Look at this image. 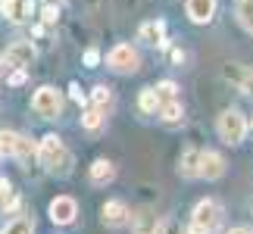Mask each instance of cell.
<instances>
[{
	"label": "cell",
	"mask_w": 253,
	"mask_h": 234,
	"mask_svg": "<svg viewBox=\"0 0 253 234\" xmlns=\"http://www.w3.org/2000/svg\"><path fill=\"white\" fill-rule=\"evenodd\" d=\"M38 162L53 175H69L72 172V153L63 147L60 134H44L38 141Z\"/></svg>",
	"instance_id": "obj_1"
},
{
	"label": "cell",
	"mask_w": 253,
	"mask_h": 234,
	"mask_svg": "<svg viewBox=\"0 0 253 234\" xmlns=\"http://www.w3.org/2000/svg\"><path fill=\"white\" fill-rule=\"evenodd\" d=\"M216 131H219V138L228 144V147H238V144H244L247 138V131H250V122L244 119V113L241 110H222L219 113V122H216Z\"/></svg>",
	"instance_id": "obj_2"
},
{
	"label": "cell",
	"mask_w": 253,
	"mask_h": 234,
	"mask_svg": "<svg viewBox=\"0 0 253 234\" xmlns=\"http://www.w3.org/2000/svg\"><path fill=\"white\" fill-rule=\"evenodd\" d=\"M222 206L216 200H200L197 206H194V212H191V234H216L219 228H222Z\"/></svg>",
	"instance_id": "obj_3"
},
{
	"label": "cell",
	"mask_w": 253,
	"mask_h": 234,
	"mask_svg": "<svg viewBox=\"0 0 253 234\" xmlns=\"http://www.w3.org/2000/svg\"><path fill=\"white\" fill-rule=\"evenodd\" d=\"M106 66L119 75H134L141 69V53L134 50L131 44H116L110 53H106Z\"/></svg>",
	"instance_id": "obj_4"
},
{
	"label": "cell",
	"mask_w": 253,
	"mask_h": 234,
	"mask_svg": "<svg viewBox=\"0 0 253 234\" xmlns=\"http://www.w3.org/2000/svg\"><path fill=\"white\" fill-rule=\"evenodd\" d=\"M32 110L41 116V119H56V116L63 113V94L50 84L38 87L35 97H32Z\"/></svg>",
	"instance_id": "obj_5"
},
{
	"label": "cell",
	"mask_w": 253,
	"mask_h": 234,
	"mask_svg": "<svg viewBox=\"0 0 253 234\" xmlns=\"http://www.w3.org/2000/svg\"><path fill=\"white\" fill-rule=\"evenodd\" d=\"M100 219H103L106 228H122V225H128L131 209H128V203H125V200H106L103 209H100Z\"/></svg>",
	"instance_id": "obj_6"
},
{
	"label": "cell",
	"mask_w": 253,
	"mask_h": 234,
	"mask_svg": "<svg viewBox=\"0 0 253 234\" xmlns=\"http://www.w3.org/2000/svg\"><path fill=\"white\" fill-rule=\"evenodd\" d=\"M47 216H50V222L53 225H72L75 222V216H79V203H75L72 197H56L53 203H50V209H47Z\"/></svg>",
	"instance_id": "obj_7"
},
{
	"label": "cell",
	"mask_w": 253,
	"mask_h": 234,
	"mask_svg": "<svg viewBox=\"0 0 253 234\" xmlns=\"http://www.w3.org/2000/svg\"><path fill=\"white\" fill-rule=\"evenodd\" d=\"M35 56H38V50L28 41H13L6 47V66H16V69H28V66L35 63Z\"/></svg>",
	"instance_id": "obj_8"
},
{
	"label": "cell",
	"mask_w": 253,
	"mask_h": 234,
	"mask_svg": "<svg viewBox=\"0 0 253 234\" xmlns=\"http://www.w3.org/2000/svg\"><path fill=\"white\" fill-rule=\"evenodd\" d=\"M216 6H219V0H188V3H184V13H188V19L194 25H207V22H212V16H216Z\"/></svg>",
	"instance_id": "obj_9"
},
{
	"label": "cell",
	"mask_w": 253,
	"mask_h": 234,
	"mask_svg": "<svg viewBox=\"0 0 253 234\" xmlns=\"http://www.w3.org/2000/svg\"><path fill=\"white\" fill-rule=\"evenodd\" d=\"M225 175V156L216 153V150H203V159H200V178L207 181H219Z\"/></svg>",
	"instance_id": "obj_10"
},
{
	"label": "cell",
	"mask_w": 253,
	"mask_h": 234,
	"mask_svg": "<svg viewBox=\"0 0 253 234\" xmlns=\"http://www.w3.org/2000/svg\"><path fill=\"white\" fill-rule=\"evenodd\" d=\"M138 41L147 44V47H163V44H166V22H160V19L141 22V28H138Z\"/></svg>",
	"instance_id": "obj_11"
},
{
	"label": "cell",
	"mask_w": 253,
	"mask_h": 234,
	"mask_svg": "<svg viewBox=\"0 0 253 234\" xmlns=\"http://www.w3.org/2000/svg\"><path fill=\"white\" fill-rule=\"evenodd\" d=\"M200 159H203V150L197 147H184L178 156V175L181 178H200Z\"/></svg>",
	"instance_id": "obj_12"
},
{
	"label": "cell",
	"mask_w": 253,
	"mask_h": 234,
	"mask_svg": "<svg viewBox=\"0 0 253 234\" xmlns=\"http://www.w3.org/2000/svg\"><path fill=\"white\" fill-rule=\"evenodd\" d=\"M128 225H131V234H153V231H157V225H160V219L153 216V209L141 206V209H131Z\"/></svg>",
	"instance_id": "obj_13"
},
{
	"label": "cell",
	"mask_w": 253,
	"mask_h": 234,
	"mask_svg": "<svg viewBox=\"0 0 253 234\" xmlns=\"http://www.w3.org/2000/svg\"><path fill=\"white\" fill-rule=\"evenodd\" d=\"M87 178H91L94 188H106V184L116 181V165L110 159H94L91 169H87Z\"/></svg>",
	"instance_id": "obj_14"
},
{
	"label": "cell",
	"mask_w": 253,
	"mask_h": 234,
	"mask_svg": "<svg viewBox=\"0 0 253 234\" xmlns=\"http://www.w3.org/2000/svg\"><path fill=\"white\" fill-rule=\"evenodd\" d=\"M0 13L13 25H22L25 19L32 16V0H3V3H0Z\"/></svg>",
	"instance_id": "obj_15"
},
{
	"label": "cell",
	"mask_w": 253,
	"mask_h": 234,
	"mask_svg": "<svg viewBox=\"0 0 253 234\" xmlns=\"http://www.w3.org/2000/svg\"><path fill=\"white\" fill-rule=\"evenodd\" d=\"M225 78H228V81H235L244 94L253 97V66H228Z\"/></svg>",
	"instance_id": "obj_16"
},
{
	"label": "cell",
	"mask_w": 253,
	"mask_h": 234,
	"mask_svg": "<svg viewBox=\"0 0 253 234\" xmlns=\"http://www.w3.org/2000/svg\"><path fill=\"white\" fill-rule=\"evenodd\" d=\"M157 119H160L163 125H181V122H184V106H181V100L163 103L160 113H157Z\"/></svg>",
	"instance_id": "obj_17"
},
{
	"label": "cell",
	"mask_w": 253,
	"mask_h": 234,
	"mask_svg": "<svg viewBox=\"0 0 253 234\" xmlns=\"http://www.w3.org/2000/svg\"><path fill=\"white\" fill-rule=\"evenodd\" d=\"M0 209H3V216L19 209V194L13 191V181L9 178H0Z\"/></svg>",
	"instance_id": "obj_18"
},
{
	"label": "cell",
	"mask_w": 253,
	"mask_h": 234,
	"mask_svg": "<svg viewBox=\"0 0 253 234\" xmlns=\"http://www.w3.org/2000/svg\"><path fill=\"white\" fill-rule=\"evenodd\" d=\"M103 125H106V113H103V110H97V106H87V110L82 113V128H84V131L97 134V131H103Z\"/></svg>",
	"instance_id": "obj_19"
},
{
	"label": "cell",
	"mask_w": 253,
	"mask_h": 234,
	"mask_svg": "<svg viewBox=\"0 0 253 234\" xmlns=\"http://www.w3.org/2000/svg\"><path fill=\"white\" fill-rule=\"evenodd\" d=\"M138 106H141V113H147V116H157V113H160V106H163L160 94H157V87H144V91H141V97H138Z\"/></svg>",
	"instance_id": "obj_20"
},
{
	"label": "cell",
	"mask_w": 253,
	"mask_h": 234,
	"mask_svg": "<svg viewBox=\"0 0 253 234\" xmlns=\"http://www.w3.org/2000/svg\"><path fill=\"white\" fill-rule=\"evenodd\" d=\"M16 162H22V165H28L32 159H38V144L32 141V138H19V147H16V156H13Z\"/></svg>",
	"instance_id": "obj_21"
},
{
	"label": "cell",
	"mask_w": 253,
	"mask_h": 234,
	"mask_svg": "<svg viewBox=\"0 0 253 234\" xmlns=\"http://www.w3.org/2000/svg\"><path fill=\"white\" fill-rule=\"evenodd\" d=\"M91 106H97V110H110L113 106V87H106V84H97L94 91H91Z\"/></svg>",
	"instance_id": "obj_22"
},
{
	"label": "cell",
	"mask_w": 253,
	"mask_h": 234,
	"mask_svg": "<svg viewBox=\"0 0 253 234\" xmlns=\"http://www.w3.org/2000/svg\"><path fill=\"white\" fill-rule=\"evenodd\" d=\"M3 234H35V219H28V216L9 219L6 228H3Z\"/></svg>",
	"instance_id": "obj_23"
},
{
	"label": "cell",
	"mask_w": 253,
	"mask_h": 234,
	"mask_svg": "<svg viewBox=\"0 0 253 234\" xmlns=\"http://www.w3.org/2000/svg\"><path fill=\"white\" fill-rule=\"evenodd\" d=\"M238 22L247 35H253V0H238Z\"/></svg>",
	"instance_id": "obj_24"
},
{
	"label": "cell",
	"mask_w": 253,
	"mask_h": 234,
	"mask_svg": "<svg viewBox=\"0 0 253 234\" xmlns=\"http://www.w3.org/2000/svg\"><path fill=\"white\" fill-rule=\"evenodd\" d=\"M19 138H22V134H16V131H9V128L0 131V150H3V156H16Z\"/></svg>",
	"instance_id": "obj_25"
},
{
	"label": "cell",
	"mask_w": 253,
	"mask_h": 234,
	"mask_svg": "<svg viewBox=\"0 0 253 234\" xmlns=\"http://www.w3.org/2000/svg\"><path fill=\"white\" fill-rule=\"evenodd\" d=\"M153 234H188L184 231V225L178 219H172V216H166V219H160V225H157V231Z\"/></svg>",
	"instance_id": "obj_26"
},
{
	"label": "cell",
	"mask_w": 253,
	"mask_h": 234,
	"mask_svg": "<svg viewBox=\"0 0 253 234\" xmlns=\"http://www.w3.org/2000/svg\"><path fill=\"white\" fill-rule=\"evenodd\" d=\"M157 94H160L163 103L178 100V84H175V81H160V84H157Z\"/></svg>",
	"instance_id": "obj_27"
},
{
	"label": "cell",
	"mask_w": 253,
	"mask_h": 234,
	"mask_svg": "<svg viewBox=\"0 0 253 234\" xmlns=\"http://www.w3.org/2000/svg\"><path fill=\"white\" fill-rule=\"evenodd\" d=\"M41 19H44V25H53L56 19H60V9H56V6H44L41 9Z\"/></svg>",
	"instance_id": "obj_28"
},
{
	"label": "cell",
	"mask_w": 253,
	"mask_h": 234,
	"mask_svg": "<svg viewBox=\"0 0 253 234\" xmlns=\"http://www.w3.org/2000/svg\"><path fill=\"white\" fill-rule=\"evenodd\" d=\"M97 63H100V50H97V47H91V50H84V66H91V69H97Z\"/></svg>",
	"instance_id": "obj_29"
},
{
	"label": "cell",
	"mask_w": 253,
	"mask_h": 234,
	"mask_svg": "<svg viewBox=\"0 0 253 234\" xmlns=\"http://www.w3.org/2000/svg\"><path fill=\"white\" fill-rule=\"evenodd\" d=\"M25 78H28V72H25V69H16L13 75L6 78V84H13V87H19V84H25Z\"/></svg>",
	"instance_id": "obj_30"
},
{
	"label": "cell",
	"mask_w": 253,
	"mask_h": 234,
	"mask_svg": "<svg viewBox=\"0 0 253 234\" xmlns=\"http://www.w3.org/2000/svg\"><path fill=\"white\" fill-rule=\"evenodd\" d=\"M69 91H72V100L75 103H79V106H87V97L79 91V84H69Z\"/></svg>",
	"instance_id": "obj_31"
},
{
	"label": "cell",
	"mask_w": 253,
	"mask_h": 234,
	"mask_svg": "<svg viewBox=\"0 0 253 234\" xmlns=\"http://www.w3.org/2000/svg\"><path fill=\"white\" fill-rule=\"evenodd\" d=\"M225 234H253L250 228H244V225H235V228H228Z\"/></svg>",
	"instance_id": "obj_32"
},
{
	"label": "cell",
	"mask_w": 253,
	"mask_h": 234,
	"mask_svg": "<svg viewBox=\"0 0 253 234\" xmlns=\"http://www.w3.org/2000/svg\"><path fill=\"white\" fill-rule=\"evenodd\" d=\"M3 69H6V60H0V75H3Z\"/></svg>",
	"instance_id": "obj_33"
},
{
	"label": "cell",
	"mask_w": 253,
	"mask_h": 234,
	"mask_svg": "<svg viewBox=\"0 0 253 234\" xmlns=\"http://www.w3.org/2000/svg\"><path fill=\"white\" fill-rule=\"evenodd\" d=\"M250 131H253V119H250Z\"/></svg>",
	"instance_id": "obj_34"
},
{
	"label": "cell",
	"mask_w": 253,
	"mask_h": 234,
	"mask_svg": "<svg viewBox=\"0 0 253 234\" xmlns=\"http://www.w3.org/2000/svg\"><path fill=\"white\" fill-rule=\"evenodd\" d=\"M0 159H3V150H0Z\"/></svg>",
	"instance_id": "obj_35"
},
{
	"label": "cell",
	"mask_w": 253,
	"mask_h": 234,
	"mask_svg": "<svg viewBox=\"0 0 253 234\" xmlns=\"http://www.w3.org/2000/svg\"><path fill=\"white\" fill-rule=\"evenodd\" d=\"M188 234H191V231H188Z\"/></svg>",
	"instance_id": "obj_36"
}]
</instances>
